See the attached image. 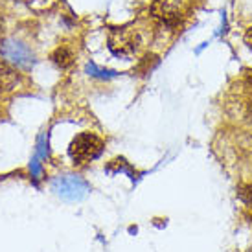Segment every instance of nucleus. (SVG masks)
<instances>
[{"instance_id": "nucleus-1", "label": "nucleus", "mask_w": 252, "mask_h": 252, "mask_svg": "<svg viewBox=\"0 0 252 252\" xmlns=\"http://www.w3.org/2000/svg\"><path fill=\"white\" fill-rule=\"evenodd\" d=\"M103 147H105V144L99 136H96L94 133H81L70 142L68 153H70L74 164L83 166V164L96 160L99 155L103 153Z\"/></svg>"}, {"instance_id": "nucleus-2", "label": "nucleus", "mask_w": 252, "mask_h": 252, "mask_svg": "<svg viewBox=\"0 0 252 252\" xmlns=\"http://www.w3.org/2000/svg\"><path fill=\"white\" fill-rule=\"evenodd\" d=\"M107 46L114 56L118 57H131L140 46V35L131 26L112 28L107 37Z\"/></svg>"}, {"instance_id": "nucleus-3", "label": "nucleus", "mask_w": 252, "mask_h": 252, "mask_svg": "<svg viewBox=\"0 0 252 252\" xmlns=\"http://www.w3.org/2000/svg\"><path fill=\"white\" fill-rule=\"evenodd\" d=\"M151 15L162 26L175 28L182 19V9L179 0H153L151 2Z\"/></svg>"}, {"instance_id": "nucleus-4", "label": "nucleus", "mask_w": 252, "mask_h": 252, "mask_svg": "<svg viewBox=\"0 0 252 252\" xmlns=\"http://www.w3.org/2000/svg\"><path fill=\"white\" fill-rule=\"evenodd\" d=\"M0 54L9 63L19 64V66H28L33 61V56H32L30 48L19 41H6L0 46Z\"/></svg>"}, {"instance_id": "nucleus-5", "label": "nucleus", "mask_w": 252, "mask_h": 252, "mask_svg": "<svg viewBox=\"0 0 252 252\" xmlns=\"http://www.w3.org/2000/svg\"><path fill=\"white\" fill-rule=\"evenodd\" d=\"M19 83V76L17 72L9 66V64L0 61V94H7L11 92Z\"/></svg>"}, {"instance_id": "nucleus-6", "label": "nucleus", "mask_w": 252, "mask_h": 252, "mask_svg": "<svg viewBox=\"0 0 252 252\" xmlns=\"http://www.w3.org/2000/svg\"><path fill=\"white\" fill-rule=\"evenodd\" d=\"M52 61L59 66V68H68L72 63H74V54H72L68 48H64V46H59V48L52 54Z\"/></svg>"}, {"instance_id": "nucleus-7", "label": "nucleus", "mask_w": 252, "mask_h": 252, "mask_svg": "<svg viewBox=\"0 0 252 252\" xmlns=\"http://www.w3.org/2000/svg\"><path fill=\"white\" fill-rule=\"evenodd\" d=\"M238 193L245 203H249V204L252 203V184H241Z\"/></svg>"}, {"instance_id": "nucleus-8", "label": "nucleus", "mask_w": 252, "mask_h": 252, "mask_svg": "<svg viewBox=\"0 0 252 252\" xmlns=\"http://www.w3.org/2000/svg\"><path fill=\"white\" fill-rule=\"evenodd\" d=\"M245 42H247V46L252 50V28L247 30V33H245Z\"/></svg>"}, {"instance_id": "nucleus-9", "label": "nucleus", "mask_w": 252, "mask_h": 252, "mask_svg": "<svg viewBox=\"0 0 252 252\" xmlns=\"http://www.w3.org/2000/svg\"><path fill=\"white\" fill-rule=\"evenodd\" d=\"M251 79H252V70H251Z\"/></svg>"}]
</instances>
